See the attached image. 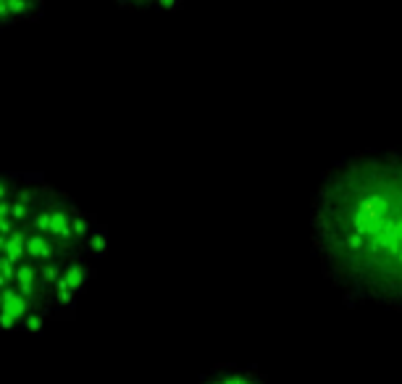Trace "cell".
<instances>
[{
  "mask_svg": "<svg viewBox=\"0 0 402 384\" xmlns=\"http://www.w3.org/2000/svg\"><path fill=\"white\" fill-rule=\"evenodd\" d=\"M100 251L98 221L42 174H0V332L74 316Z\"/></svg>",
  "mask_w": 402,
  "mask_h": 384,
  "instance_id": "1",
  "label": "cell"
},
{
  "mask_svg": "<svg viewBox=\"0 0 402 384\" xmlns=\"http://www.w3.org/2000/svg\"><path fill=\"white\" fill-rule=\"evenodd\" d=\"M116 3L129 11H166L176 0H116Z\"/></svg>",
  "mask_w": 402,
  "mask_h": 384,
  "instance_id": "5",
  "label": "cell"
},
{
  "mask_svg": "<svg viewBox=\"0 0 402 384\" xmlns=\"http://www.w3.org/2000/svg\"><path fill=\"white\" fill-rule=\"evenodd\" d=\"M195 384H266L258 374H252L247 368L237 366H218L211 374L200 376Z\"/></svg>",
  "mask_w": 402,
  "mask_h": 384,
  "instance_id": "4",
  "label": "cell"
},
{
  "mask_svg": "<svg viewBox=\"0 0 402 384\" xmlns=\"http://www.w3.org/2000/svg\"><path fill=\"white\" fill-rule=\"evenodd\" d=\"M48 0H0V29L32 24L42 16Z\"/></svg>",
  "mask_w": 402,
  "mask_h": 384,
  "instance_id": "3",
  "label": "cell"
},
{
  "mask_svg": "<svg viewBox=\"0 0 402 384\" xmlns=\"http://www.w3.org/2000/svg\"><path fill=\"white\" fill-rule=\"evenodd\" d=\"M310 237L345 295L402 313V148L329 168L310 208Z\"/></svg>",
  "mask_w": 402,
  "mask_h": 384,
  "instance_id": "2",
  "label": "cell"
}]
</instances>
